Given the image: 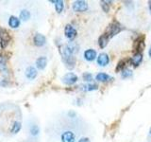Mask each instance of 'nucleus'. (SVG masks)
Segmentation results:
<instances>
[{
    "label": "nucleus",
    "instance_id": "cd10ccee",
    "mask_svg": "<svg viewBox=\"0 0 151 142\" xmlns=\"http://www.w3.org/2000/svg\"><path fill=\"white\" fill-rule=\"evenodd\" d=\"M148 55H149V57L151 58V47L149 49V50H148Z\"/></svg>",
    "mask_w": 151,
    "mask_h": 142
},
{
    "label": "nucleus",
    "instance_id": "b1692460",
    "mask_svg": "<svg viewBox=\"0 0 151 142\" xmlns=\"http://www.w3.org/2000/svg\"><path fill=\"white\" fill-rule=\"evenodd\" d=\"M82 78H83V80H85V82H92V80H93V75L91 73H89V72H85L82 75Z\"/></svg>",
    "mask_w": 151,
    "mask_h": 142
},
{
    "label": "nucleus",
    "instance_id": "6ab92c4d",
    "mask_svg": "<svg viewBox=\"0 0 151 142\" xmlns=\"http://www.w3.org/2000/svg\"><path fill=\"white\" fill-rule=\"evenodd\" d=\"M51 2L54 3L56 12H58V13H60L61 12L63 11V8H64V3H63V1H61V0H56V1H51Z\"/></svg>",
    "mask_w": 151,
    "mask_h": 142
},
{
    "label": "nucleus",
    "instance_id": "aec40b11",
    "mask_svg": "<svg viewBox=\"0 0 151 142\" xmlns=\"http://www.w3.org/2000/svg\"><path fill=\"white\" fill-rule=\"evenodd\" d=\"M21 127H22V125H21L20 121H14L12 125L11 132L12 134H17V133H19V131L21 130Z\"/></svg>",
    "mask_w": 151,
    "mask_h": 142
},
{
    "label": "nucleus",
    "instance_id": "0eeeda50",
    "mask_svg": "<svg viewBox=\"0 0 151 142\" xmlns=\"http://www.w3.org/2000/svg\"><path fill=\"white\" fill-rule=\"evenodd\" d=\"M33 43H34V45L36 46H42L45 45L46 43V38L45 35L41 34V33H36V34L34 35V37H33Z\"/></svg>",
    "mask_w": 151,
    "mask_h": 142
},
{
    "label": "nucleus",
    "instance_id": "a878e982",
    "mask_svg": "<svg viewBox=\"0 0 151 142\" xmlns=\"http://www.w3.org/2000/svg\"><path fill=\"white\" fill-rule=\"evenodd\" d=\"M124 64H126L125 62L124 61H121L120 63H119V65H117L116 70L118 71V70H121V69L123 70V69H124V68H123V67H124Z\"/></svg>",
    "mask_w": 151,
    "mask_h": 142
},
{
    "label": "nucleus",
    "instance_id": "a211bd4d",
    "mask_svg": "<svg viewBox=\"0 0 151 142\" xmlns=\"http://www.w3.org/2000/svg\"><path fill=\"white\" fill-rule=\"evenodd\" d=\"M108 42H109V37H108V35L105 33V34H103V35H101L100 37H99V39H98V45H99V46L101 47V49H104V47L107 46Z\"/></svg>",
    "mask_w": 151,
    "mask_h": 142
},
{
    "label": "nucleus",
    "instance_id": "1a4fd4ad",
    "mask_svg": "<svg viewBox=\"0 0 151 142\" xmlns=\"http://www.w3.org/2000/svg\"><path fill=\"white\" fill-rule=\"evenodd\" d=\"M96 63L99 66H106L110 63V58L106 53H100L96 59Z\"/></svg>",
    "mask_w": 151,
    "mask_h": 142
},
{
    "label": "nucleus",
    "instance_id": "423d86ee",
    "mask_svg": "<svg viewBox=\"0 0 151 142\" xmlns=\"http://www.w3.org/2000/svg\"><path fill=\"white\" fill-rule=\"evenodd\" d=\"M61 142H75L76 135L72 131H65L60 136Z\"/></svg>",
    "mask_w": 151,
    "mask_h": 142
},
{
    "label": "nucleus",
    "instance_id": "f8f14e48",
    "mask_svg": "<svg viewBox=\"0 0 151 142\" xmlns=\"http://www.w3.org/2000/svg\"><path fill=\"white\" fill-rule=\"evenodd\" d=\"M84 59L88 61V62H93V60H96V51L94 50V49H87V50H85L84 51Z\"/></svg>",
    "mask_w": 151,
    "mask_h": 142
},
{
    "label": "nucleus",
    "instance_id": "4468645a",
    "mask_svg": "<svg viewBox=\"0 0 151 142\" xmlns=\"http://www.w3.org/2000/svg\"><path fill=\"white\" fill-rule=\"evenodd\" d=\"M111 79L112 78L110 75H108L107 73H104V72H100L96 76V80H98V82H102V83L109 82V80H111Z\"/></svg>",
    "mask_w": 151,
    "mask_h": 142
},
{
    "label": "nucleus",
    "instance_id": "9b49d317",
    "mask_svg": "<svg viewBox=\"0 0 151 142\" xmlns=\"http://www.w3.org/2000/svg\"><path fill=\"white\" fill-rule=\"evenodd\" d=\"M37 69L34 66H28L25 71V75L28 80H34L37 77Z\"/></svg>",
    "mask_w": 151,
    "mask_h": 142
},
{
    "label": "nucleus",
    "instance_id": "f257e3e1",
    "mask_svg": "<svg viewBox=\"0 0 151 142\" xmlns=\"http://www.w3.org/2000/svg\"><path fill=\"white\" fill-rule=\"evenodd\" d=\"M61 56H63V60L64 62L66 67L72 69L75 66L76 61H75L73 51L70 49L68 45H65L61 47Z\"/></svg>",
    "mask_w": 151,
    "mask_h": 142
},
{
    "label": "nucleus",
    "instance_id": "ddd939ff",
    "mask_svg": "<svg viewBox=\"0 0 151 142\" xmlns=\"http://www.w3.org/2000/svg\"><path fill=\"white\" fill-rule=\"evenodd\" d=\"M9 26L12 28H18L20 27V19L16 16H9Z\"/></svg>",
    "mask_w": 151,
    "mask_h": 142
},
{
    "label": "nucleus",
    "instance_id": "dca6fc26",
    "mask_svg": "<svg viewBox=\"0 0 151 142\" xmlns=\"http://www.w3.org/2000/svg\"><path fill=\"white\" fill-rule=\"evenodd\" d=\"M30 16H31V13L29 11H27V9H22L20 12L19 19H20V20H23V21H28L30 19Z\"/></svg>",
    "mask_w": 151,
    "mask_h": 142
},
{
    "label": "nucleus",
    "instance_id": "7ed1b4c3",
    "mask_svg": "<svg viewBox=\"0 0 151 142\" xmlns=\"http://www.w3.org/2000/svg\"><path fill=\"white\" fill-rule=\"evenodd\" d=\"M73 11L76 12H83L88 9V4L87 2L82 1V0H78L73 3Z\"/></svg>",
    "mask_w": 151,
    "mask_h": 142
},
{
    "label": "nucleus",
    "instance_id": "2eb2a0df",
    "mask_svg": "<svg viewBox=\"0 0 151 142\" xmlns=\"http://www.w3.org/2000/svg\"><path fill=\"white\" fill-rule=\"evenodd\" d=\"M142 61H143V55H142L141 52H138V53H136L133 57H132L131 64L134 66H138L142 63Z\"/></svg>",
    "mask_w": 151,
    "mask_h": 142
},
{
    "label": "nucleus",
    "instance_id": "4be33fe9",
    "mask_svg": "<svg viewBox=\"0 0 151 142\" xmlns=\"http://www.w3.org/2000/svg\"><path fill=\"white\" fill-rule=\"evenodd\" d=\"M82 90L84 91H93V90H96L97 89V85L96 84H92V83H88L82 85Z\"/></svg>",
    "mask_w": 151,
    "mask_h": 142
},
{
    "label": "nucleus",
    "instance_id": "6e6552de",
    "mask_svg": "<svg viewBox=\"0 0 151 142\" xmlns=\"http://www.w3.org/2000/svg\"><path fill=\"white\" fill-rule=\"evenodd\" d=\"M121 30V28L120 26L118 25L117 23H113L111 24V25H110V27L108 28V32L106 33V34L108 35V37H112L114 36L115 34H117L118 32H119Z\"/></svg>",
    "mask_w": 151,
    "mask_h": 142
},
{
    "label": "nucleus",
    "instance_id": "f03ea898",
    "mask_svg": "<svg viewBox=\"0 0 151 142\" xmlns=\"http://www.w3.org/2000/svg\"><path fill=\"white\" fill-rule=\"evenodd\" d=\"M9 41H11V35L8 30L3 28H0V46L2 49H6L9 44Z\"/></svg>",
    "mask_w": 151,
    "mask_h": 142
},
{
    "label": "nucleus",
    "instance_id": "f3484780",
    "mask_svg": "<svg viewBox=\"0 0 151 142\" xmlns=\"http://www.w3.org/2000/svg\"><path fill=\"white\" fill-rule=\"evenodd\" d=\"M7 59L5 58V56H0V71L3 72L4 74H7L8 69H7Z\"/></svg>",
    "mask_w": 151,
    "mask_h": 142
},
{
    "label": "nucleus",
    "instance_id": "5701e85b",
    "mask_svg": "<svg viewBox=\"0 0 151 142\" xmlns=\"http://www.w3.org/2000/svg\"><path fill=\"white\" fill-rule=\"evenodd\" d=\"M122 78H129L132 76V71L129 68H124L122 70V73H121Z\"/></svg>",
    "mask_w": 151,
    "mask_h": 142
},
{
    "label": "nucleus",
    "instance_id": "393cba45",
    "mask_svg": "<svg viewBox=\"0 0 151 142\" xmlns=\"http://www.w3.org/2000/svg\"><path fill=\"white\" fill-rule=\"evenodd\" d=\"M110 1H101V7L102 9H104V12H109V7H110Z\"/></svg>",
    "mask_w": 151,
    "mask_h": 142
},
{
    "label": "nucleus",
    "instance_id": "20e7f679",
    "mask_svg": "<svg viewBox=\"0 0 151 142\" xmlns=\"http://www.w3.org/2000/svg\"><path fill=\"white\" fill-rule=\"evenodd\" d=\"M78 76L72 73V72H70V73H67V74H65L63 78H61V80H63V83L66 85H72L74 83H76L78 82Z\"/></svg>",
    "mask_w": 151,
    "mask_h": 142
},
{
    "label": "nucleus",
    "instance_id": "39448f33",
    "mask_svg": "<svg viewBox=\"0 0 151 142\" xmlns=\"http://www.w3.org/2000/svg\"><path fill=\"white\" fill-rule=\"evenodd\" d=\"M64 35L70 41H73L77 36V30L72 25H66L64 28Z\"/></svg>",
    "mask_w": 151,
    "mask_h": 142
},
{
    "label": "nucleus",
    "instance_id": "c85d7f7f",
    "mask_svg": "<svg viewBox=\"0 0 151 142\" xmlns=\"http://www.w3.org/2000/svg\"><path fill=\"white\" fill-rule=\"evenodd\" d=\"M148 7H149V9H150V12H151V1H149V2H148Z\"/></svg>",
    "mask_w": 151,
    "mask_h": 142
},
{
    "label": "nucleus",
    "instance_id": "9d476101",
    "mask_svg": "<svg viewBox=\"0 0 151 142\" xmlns=\"http://www.w3.org/2000/svg\"><path fill=\"white\" fill-rule=\"evenodd\" d=\"M47 62H48V60H47L45 56L39 57V58L36 60V63H35L36 67L39 70H44L47 65Z\"/></svg>",
    "mask_w": 151,
    "mask_h": 142
},
{
    "label": "nucleus",
    "instance_id": "bb28decb",
    "mask_svg": "<svg viewBox=\"0 0 151 142\" xmlns=\"http://www.w3.org/2000/svg\"><path fill=\"white\" fill-rule=\"evenodd\" d=\"M78 142H91V141H90L88 137H82V138H80Z\"/></svg>",
    "mask_w": 151,
    "mask_h": 142
},
{
    "label": "nucleus",
    "instance_id": "412c9836",
    "mask_svg": "<svg viewBox=\"0 0 151 142\" xmlns=\"http://www.w3.org/2000/svg\"><path fill=\"white\" fill-rule=\"evenodd\" d=\"M29 133L32 136H37L38 135L40 134V128L37 124H33L30 126L29 128Z\"/></svg>",
    "mask_w": 151,
    "mask_h": 142
},
{
    "label": "nucleus",
    "instance_id": "c756f323",
    "mask_svg": "<svg viewBox=\"0 0 151 142\" xmlns=\"http://www.w3.org/2000/svg\"><path fill=\"white\" fill-rule=\"evenodd\" d=\"M150 135H151V128H150Z\"/></svg>",
    "mask_w": 151,
    "mask_h": 142
}]
</instances>
